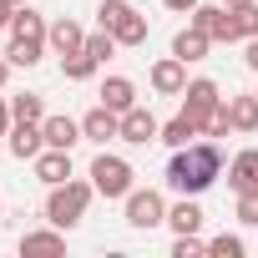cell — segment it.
Instances as JSON below:
<instances>
[{
    "label": "cell",
    "instance_id": "836d02e7",
    "mask_svg": "<svg viewBox=\"0 0 258 258\" xmlns=\"http://www.w3.org/2000/svg\"><path fill=\"white\" fill-rule=\"evenodd\" d=\"M223 6H248V0H223Z\"/></svg>",
    "mask_w": 258,
    "mask_h": 258
},
{
    "label": "cell",
    "instance_id": "5bb4252c",
    "mask_svg": "<svg viewBox=\"0 0 258 258\" xmlns=\"http://www.w3.org/2000/svg\"><path fill=\"white\" fill-rule=\"evenodd\" d=\"M208 51H213V41H208V31H198L192 21H187V31H177V36H172V56H177V61H187V66H192V61H203Z\"/></svg>",
    "mask_w": 258,
    "mask_h": 258
},
{
    "label": "cell",
    "instance_id": "d4e9b609",
    "mask_svg": "<svg viewBox=\"0 0 258 258\" xmlns=\"http://www.w3.org/2000/svg\"><path fill=\"white\" fill-rule=\"evenodd\" d=\"M233 26H238V41H253V36H258V0L233 6Z\"/></svg>",
    "mask_w": 258,
    "mask_h": 258
},
{
    "label": "cell",
    "instance_id": "ba28073f",
    "mask_svg": "<svg viewBox=\"0 0 258 258\" xmlns=\"http://www.w3.org/2000/svg\"><path fill=\"white\" fill-rule=\"evenodd\" d=\"M192 26H198V31H208V41H213V46H223V41H238L233 6H198V11H192Z\"/></svg>",
    "mask_w": 258,
    "mask_h": 258
},
{
    "label": "cell",
    "instance_id": "9c48e42d",
    "mask_svg": "<svg viewBox=\"0 0 258 258\" xmlns=\"http://www.w3.org/2000/svg\"><path fill=\"white\" fill-rule=\"evenodd\" d=\"M162 137V121L147 111V106H132V111H121V137L116 142H132V147H147Z\"/></svg>",
    "mask_w": 258,
    "mask_h": 258
},
{
    "label": "cell",
    "instance_id": "4fadbf2b",
    "mask_svg": "<svg viewBox=\"0 0 258 258\" xmlns=\"http://www.w3.org/2000/svg\"><path fill=\"white\" fill-rule=\"evenodd\" d=\"M228 187H233V192H253V187H258V147H243V152L228 162Z\"/></svg>",
    "mask_w": 258,
    "mask_h": 258
},
{
    "label": "cell",
    "instance_id": "f1b7e54d",
    "mask_svg": "<svg viewBox=\"0 0 258 258\" xmlns=\"http://www.w3.org/2000/svg\"><path fill=\"white\" fill-rule=\"evenodd\" d=\"M16 126V111H11V96H0V137H11Z\"/></svg>",
    "mask_w": 258,
    "mask_h": 258
},
{
    "label": "cell",
    "instance_id": "8fae6325",
    "mask_svg": "<svg viewBox=\"0 0 258 258\" xmlns=\"http://www.w3.org/2000/svg\"><path fill=\"white\" fill-rule=\"evenodd\" d=\"M81 137H86V142H96V147L116 142V137H121V116H116L111 106H101V101H96V106L81 116Z\"/></svg>",
    "mask_w": 258,
    "mask_h": 258
},
{
    "label": "cell",
    "instance_id": "603a6c76",
    "mask_svg": "<svg viewBox=\"0 0 258 258\" xmlns=\"http://www.w3.org/2000/svg\"><path fill=\"white\" fill-rule=\"evenodd\" d=\"M192 137H203V132H198V126H192V121H187V116H182V111H177V116H172V121H162V137H157V142H162V147H172V152H177V147H187V142H192Z\"/></svg>",
    "mask_w": 258,
    "mask_h": 258
},
{
    "label": "cell",
    "instance_id": "7402d4cb",
    "mask_svg": "<svg viewBox=\"0 0 258 258\" xmlns=\"http://www.w3.org/2000/svg\"><path fill=\"white\" fill-rule=\"evenodd\" d=\"M167 223H172V233H198V228H203V208H198V198H182L177 208H167Z\"/></svg>",
    "mask_w": 258,
    "mask_h": 258
},
{
    "label": "cell",
    "instance_id": "1f68e13d",
    "mask_svg": "<svg viewBox=\"0 0 258 258\" xmlns=\"http://www.w3.org/2000/svg\"><path fill=\"white\" fill-rule=\"evenodd\" d=\"M11 16H16V6H6V0H0V31H11Z\"/></svg>",
    "mask_w": 258,
    "mask_h": 258
},
{
    "label": "cell",
    "instance_id": "8d00e7d4",
    "mask_svg": "<svg viewBox=\"0 0 258 258\" xmlns=\"http://www.w3.org/2000/svg\"><path fill=\"white\" fill-rule=\"evenodd\" d=\"M253 96H258V86H253Z\"/></svg>",
    "mask_w": 258,
    "mask_h": 258
},
{
    "label": "cell",
    "instance_id": "cb8c5ba5",
    "mask_svg": "<svg viewBox=\"0 0 258 258\" xmlns=\"http://www.w3.org/2000/svg\"><path fill=\"white\" fill-rule=\"evenodd\" d=\"M11 111H16V121H46V101H41L36 91H21V96H11Z\"/></svg>",
    "mask_w": 258,
    "mask_h": 258
},
{
    "label": "cell",
    "instance_id": "7c38bea8",
    "mask_svg": "<svg viewBox=\"0 0 258 258\" xmlns=\"http://www.w3.org/2000/svg\"><path fill=\"white\" fill-rule=\"evenodd\" d=\"M41 152H46V132H41V121H16V126H11V157L36 162Z\"/></svg>",
    "mask_w": 258,
    "mask_h": 258
},
{
    "label": "cell",
    "instance_id": "277c9868",
    "mask_svg": "<svg viewBox=\"0 0 258 258\" xmlns=\"http://www.w3.org/2000/svg\"><path fill=\"white\" fill-rule=\"evenodd\" d=\"M96 26L116 36V46H147V16L132 6V0H101L96 6Z\"/></svg>",
    "mask_w": 258,
    "mask_h": 258
},
{
    "label": "cell",
    "instance_id": "ffe728a7",
    "mask_svg": "<svg viewBox=\"0 0 258 258\" xmlns=\"http://www.w3.org/2000/svg\"><path fill=\"white\" fill-rule=\"evenodd\" d=\"M101 106H111L116 116L132 111V106H137V86L126 81V76H106V81H101Z\"/></svg>",
    "mask_w": 258,
    "mask_h": 258
},
{
    "label": "cell",
    "instance_id": "e575fe53",
    "mask_svg": "<svg viewBox=\"0 0 258 258\" xmlns=\"http://www.w3.org/2000/svg\"><path fill=\"white\" fill-rule=\"evenodd\" d=\"M6 6H31V0H6Z\"/></svg>",
    "mask_w": 258,
    "mask_h": 258
},
{
    "label": "cell",
    "instance_id": "9a60e30c",
    "mask_svg": "<svg viewBox=\"0 0 258 258\" xmlns=\"http://www.w3.org/2000/svg\"><path fill=\"white\" fill-rule=\"evenodd\" d=\"M31 167H36V177H41L46 187H56V182H66V177H71V152H61V147H46V152H41Z\"/></svg>",
    "mask_w": 258,
    "mask_h": 258
},
{
    "label": "cell",
    "instance_id": "44dd1931",
    "mask_svg": "<svg viewBox=\"0 0 258 258\" xmlns=\"http://www.w3.org/2000/svg\"><path fill=\"white\" fill-rule=\"evenodd\" d=\"M96 66H101V61H96L86 46H81V51H71V56H61V76H66V81H91V76H96Z\"/></svg>",
    "mask_w": 258,
    "mask_h": 258
},
{
    "label": "cell",
    "instance_id": "3957f363",
    "mask_svg": "<svg viewBox=\"0 0 258 258\" xmlns=\"http://www.w3.org/2000/svg\"><path fill=\"white\" fill-rule=\"evenodd\" d=\"M91 198H96V187H91V182H81V177L56 182V187L46 192V223H56V228H66V233H71V228L86 218Z\"/></svg>",
    "mask_w": 258,
    "mask_h": 258
},
{
    "label": "cell",
    "instance_id": "52a82bcc",
    "mask_svg": "<svg viewBox=\"0 0 258 258\" xmlns=\"http://www.w3.org/2000/svg\"><path fill=\"white\" fill-rule=\"evenodd\" d=\"M121 203H126V223L142 228V233L157 228V223H167V203H162V192H152V187H132Z\"/></svg>",
    "mask_w": 258,
    "mask_h": 258
},
{
    "label": "cell",
    "instance_id": "e0dca14e",
    "mask_svg": "<svg viewBox=\"0 0 258 258\" xmlns=\"http://www.w3.org/2000/svg\"><path fill=\"white\" fill-rule=\"evenodd\" d=\"M223 111H228V121H233V132H258V96L248 91V96H228L223 101Z\"/></svg>",
    "mask_w": 258,
    "mask_h": 258
},
{
    "label": "cell",
    "instance_id": "2e32d148",
    "mask_svg": "<svg viewBox=\"0 0 258 258\" xmlns=\"http://www.w3.org/2000/svg\"><path fill=\"white\" fill-rule=\"evenodd\" d=\"M41 132H46V147H61V152H71L76 142H86L81 137V121H71V116H46Z\"/></svg>",
    "mask_w": 258,
    "mask_h": 258
},
{
    "label": "cell",
    "instance_id": "30bf717a",
    "mask_svg": "<svg viewBox=\"0 0 258 258\" xmlns=\"http://www.w3.org/2000/svg\"><path fill=\"white\" fill-rule=\"evenodd\" d=\"M147 81H152V91H157V96H182V91H187V61L162 56V61H152Z\"/></svg>",
    "mask_w": 258,
    "mask_h": 258
},
{
    "label": "cell",
    "instance_id": "5b68a950",
    "mask_svg": "<svg viewBox=\"0 0 258 258\" xmlns=\"http://www.w3.org/2000/svg\"><path fill=\"white\" fill-rule=\"evenodd\" d=\"M86 177H91V187H96L101 198H126V192L137 187V172H132V162H126V157H111V152H96Z\"/></svg>",
    "mask_w": 258,
    "mask_h": 258
},
{
    "label": "cell",
    "instance_id": "6da1fadb",
    "mask_svg": "<svg viewBox=\"0 0 258 258\" xmlns=\"http://www.w3.org/2000/svg\"><path fill=\"white\" fill-rule=\"evenodd\" d=\"M218 172H223L218 142H187V147H177L172 162H167V187L182 192V198H203V192L218 182Z\"/></svg>",
    "mask_w": 258,
    "mask_h": 258
},
{
    "label": "cell",
    "instance_id": "83f0119b",
    "mask_svg": "<svg viewBox=\"0 0 258 258\" xmlns=\"http://www.w3.org/2000/svg\"><path fill=\"white\" fill-rule=\"evenodd\" d=\"M238 223L258 228V187H253V192H238Z\"/></svg>",
    "mask_w": 258,
    "mask_h": 258
},
{
    "label": "cell",
    "instance_id": "d6986e66",
    "mask_svg": "<svg viewBox=\"0 0 258 258\" xmlns=\"http://www.w3.org/2000/svg\"><path fill=\"white\" fill-rule=\"evenodd\" d=\"M21 253H66V228H31L21 233Z\"/></svg>",
    "mask_w": 258,
    "mask_h": 258
},
{
    "label": "cell",
    "instance_id": "ac0fdd59",
    "mask_svg": "<svg viewBox=\"0 0 258 258\" xmlns=\"http://www.w3.org/2000/svg\"><path fill=\"white\" fill-rule=\"evenodd\" d=\"M46 41H51V51H56V56H71V51H81V46H86V31H81L71 16H61V21L46 31Z\"/></svg>",
    "mask_w": 258,
    "mask_h": 258
},
{
    "label": "cell",
    "instance_id": "d6a6232c",
    "mask_svg": "<svg viewBox=\"0 0 258 258\" xmlns=\"http://www.w3.org/2000/svg\"><path fill=\"white\" fill-rule=\"evenodd\" d=\"M6 81H11V61H6V56H0V86H6Z\"/></svg>",
    "mask_w": 258,
    "mask_h": 258
},
{
    "label": "cell",
    "instance_id": "7a4b0ae2",
    "mask_svg": "<svg viewBox=\"0 0 258 258\" xmlns=\"http://www.w3.org/2000/svg\"><path fill=\"white\" fill-rule=\"evenodd\" d=\"M46 31H51V26L41 21V11H36V6H16V16H11V46H6V61L31 71V66L46 56V46H51V41H46Z\"/></svg>",
    "mask_w": 258,
    "mask_h": 258
},
{
    "label": "cell",
    "instance_id": "4dcf8cb0",
    "mask_svg": "<svg viewBox=\"0 0 258 258\" xmlns=\"http://www.w3.org/2000/svg\"><path fill=\"white\" fill-rule=\"evenodd\" d=\"M243 61H248V71H258V36L248 41V51H243Z\"/></svg>",
    "mask_w": 258,
    "mask_h": 258
},
{
    "label": "cell",
    "instance_id": "d590c367",
    "mask_svg": "<svg viewBox=\"0 0 258 258\" xmlns=\"http://www.w3.org/2000/svg\"><path fill=\"white\" fill-rule=\"evenodd\" d=\"M0 218H6V203H0Z\"/></svg>",
    "mask_w": 258,
    "mask_h": 258
},
{
    "label": "cell",
    "instance_id": "484cf974",
    "mask_svg": "<svg viewBox=\"0 0 258 258\" xmlns=\"http://www.w3.org/2000/svg\"><path fill=\"white\" fill-rule=\"evenodd\" d=\"M208 253H213V258H243V238H238V233H218V238L208 243Z\"/></svg>",
    "mask_w": 258,
    "mask_h": 258
},
{
    "label": "cell",
    "instance_id": "f546056e",
    "mask_svg": "<svg viewBox=\"0 0 258 258\" xmlns=\"http://www.w3.org/2000/svg\"><path fill=\"white\" fill-rule=\"evenodd\" d=\"M162 6H167V11H177V16H192L203 0H162Z\"/></svg>",
    "mask_w": 258,
    "mask_h": 258
},
{
    "label": "cell",
    "instance_id": "4316f807",
    "mask_svg": "<svg viewBox=\"0 0 258 258\" xmlns=\"http://www.w3.org/2000/svg\"><path fill=\"white\" fill-rule=\"evenodd\" d=\"M198 253H208V243H203L198 233H177V243H172V258H198Z\"/></svg>",
    "mask_w": 258,
    "mask_h": 258
},
{
    "label": "cell",
    "instance_id": "8992f818",
    "mask_svg": "<svg viewBox=\"0 0 258 258\" xmlns=\"http://www.w3.org/2000/svg\"><path fill=\"white\" fill-rule=\"evenodd\" d=\"M223 111V91H218V81H208V76H198V81H187V91H182V116L198 126V132H208V121Z\"/></svg>",
    "mask_w": 258,
    "mask_h": 258
}]
</instances>
